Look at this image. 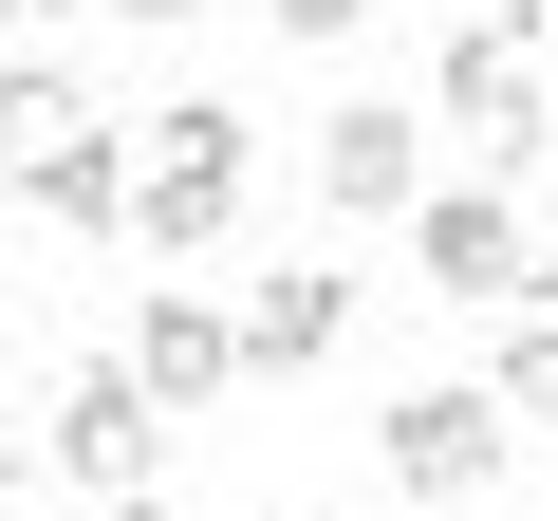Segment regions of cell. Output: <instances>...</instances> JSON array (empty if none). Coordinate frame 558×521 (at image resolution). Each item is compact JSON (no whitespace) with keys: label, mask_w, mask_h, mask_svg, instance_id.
I'll return each mask as SVG.
<instances>
[{"label":"cell","mask_w":558,"mask_h":521,"mask_svg":"<svg viewBox=\"0 0 558 521\" xmlns=\"http://www.w3.org/2000/svg\"><path fill=\"white\" fill-rule=\"evenodd\" d=\"M112 373H131L149 410H223V391H242V354H223V299H205V280H149V317H131V354H112Z\"/></svg>","instance_id":"6"},{"label":"cell","mask_w":558,"mask_h":521,"mask_svg":"<svg viewBox=\"0 0 558 521\" xmlns=\"http://www.w3.org/2000/svg\"><path fill=\"white\" fill-rule=\"evenodd\" d=\"M20 205H38V223H75V242H112V223H131V131H112V112H94V131H57V149L20 168Z\"/></svg>","instance_id":"9"},{"label":"cell","mask_w":558,"mask_h":521,"mask_svg":"<svg viewBox=\"0 0 558 521\" xmlns=\"http://www.w3.org/2000/svg\"><path fill=\"white\" fill-rule=\"evenodd\" d=\"M317 205H336V223H410V205H428V112L354 94V112L317 131Z\"/></svg>","instance_id":"4"},{"label":"cell","mask_w":558,"mask_h":521,"mask_svg":"<svg viewBox=\"0 0 558 521\" xmlns=\"http://www.w3.org/2000/svg\"><path fill=\"white\" fill-rule=\"evenodd\" d=\"M0 20H38V0H0Z\"/></svg>","instance_id":"18"},{"label":"cell","mask_w":558,"mask_h":521,"mask_svg":"<svg viewBox=\"0 0 558 521\" xmlns=\"http://www.w3.org/2000/svg\"><path fill=\"white\" fill-rule=\"evenodd\" d=\"M112 20H131V38H168V20H205V0H112Z\"/></svg>","instance_id":"15"},{"label":"cell","mask_w":558,"mask_h":521,"mask_svg":"<svg viewBox=\"0 0 558 521\" xmlns=\"http://www.w3.org/2000/svg\"><path fill=\"white\" fill-rule=\"evenodd\" d=\"M410 280H428L447 317H502V299L539 280V223H521V186H428V205H410Z\"/></svg>","instance_id":"3"},{"label":"cell","mask_w":558,"mask_h":521,"mask_svg":"<svg viewBox=\"0 0 558 521\" xmlns=\"http://www.w3.org/2000/svg\"><path fill=\"white\" fill-rule=\"evenodd\" d=\"M447 131H484V149H539V57H521L502 20H465V38H447Z\"/></svg>","instance_id":"8"},{"label":"cell","mask_w":558,"mask_h":521,"mask_svg":"<svg viewBox=\"0 0 558 521\" xmlns=\"http://www.w3.org/2000/svg\"><path fill=\"white\" fill-rule=\"evenodd\" d=\"M539 149H558V57H539Z\"/></svg>","instance_id":"16"},{"label":"cell","mask_w":558,"mask_h":521,"mask_svg":"<svg viewBox=\"0 0 558 521\" xmlns=\"http://www.w3.org/2000/svg\"><path fill=\"white\" fill-rule=\"evenodd\" d=\"M38 484V428H20V391H0V502H20Z\"/></svg>","instance_id":"13"},{"label":"cell","mask_w":558,"mask_h":521,"mask_svg":"<svg viewBox=\"0 0 558 521\" xmlns=\"http://www.w3.org/2000/svg\"><path fill=\"white\" fill-rule=\"evenodd\" d=\"M502 38H521V57H558V0H502Z\"/></svg>","instance_id":"14"},{"label":"cell","mask_w":558,"mask_h":521,"mask_svg":"<svg viewBox=\"0 0 558 521\" xmlns=\"http://www.w3.org/2000/svg\"><path fill=\"white\" fill-rule=\"evenodd\" d=\"M484 410H502V428H521V410H558V260L502 299V373H484Z\"/></svg>","instance_id":"11"},{"label":"cell","mask_w":558,"mask_h":521,"mask_svg":"<svg viewBox=\"0 0 558 521\" xmlns=\"http://www.w3.org/2000/svg\"><path fill=\"white\" fill-rule=\"evenodd\" d=\"M260 20H279V38H354L373 0H260Z\"/></svg>","instance_id":"12"},{"label":"cell","mask_w":558,"mask_h":521,"mask_svg":"<svg viewBox=\"0 0 558 521\" xmlns=\"http://www.w3.org/2000/svg\"><path fill=\"white\" fill-rule=\"evenodd\" d=\"M57 131H94V75L75 57H0V168H38Z\"/></svg>","instance_id":"10"},{"label":"cell","mask_w":558,"mask_h":521,"mask_svg":"<svg viewBox=\"0 0 558 521\" xmlns=\"http://www.w3.org/2000/svg\"><path fill=\"white\" fill-rule=\"evenodd\" d=\"M112 521H186V502H112Z\"/></svg>","instance_id":"17"},{"label":"cell","mask_w":558,"mask_h":521,"mask_svg":"<svg viewBox=\"0 0 558 521\" xmlns=\"http://www.w3.org/2000/svg\"><path fill=\"white\" fill-rule=\"evenodd\" d=\"M373 465H391V502H428V521H447V502H484V484L521 465V428H502L465 373H428V391H391V410H373Z\"/></svg>","instance_id":"2"},{"label":"cell","mask_w":558,"mask_h":521,"mask_svg":"<svg viewBox=\"0 0 558 521\" xmlns=\"http://www.w3.org/2000/svg\"><path fill=\"white\" fill-rule=\"evenodd\" d=\"M336 336H354V280H336V260H279V280L223 317V354H242V373H317Z\"/></svg>","instance_id":"7"},{"label":"cell","mask_w":558,"mask_h":521,"mask_svg":"<svg viewBox=\"0 0 558 521\" xmlns=\"http://www.w3.org/2000/svg\"><path fill=\"white\" fill-rule=\"evenodd\" d=\"M242 186H260V112H242V94H168V112H149V168H131V223H112V242H149V260H205V242L242 223Z\"/></svg>","instance_id":"1"},{"label":"cell","mask_w":558,"mask_h":521,"mask_svg":"<svg viewBox=\"0 0 558 521\" xmlns=\"http://www.w3.org/2000/svg\"><path fill=\"white\" fill-rule=\"evenodd\" d=\"M149 447H168V410H149L112 354H94V373L38 410V465H75V484H112V502H149Z\"/></svg>","instance_id":"5"}]
</instances>
